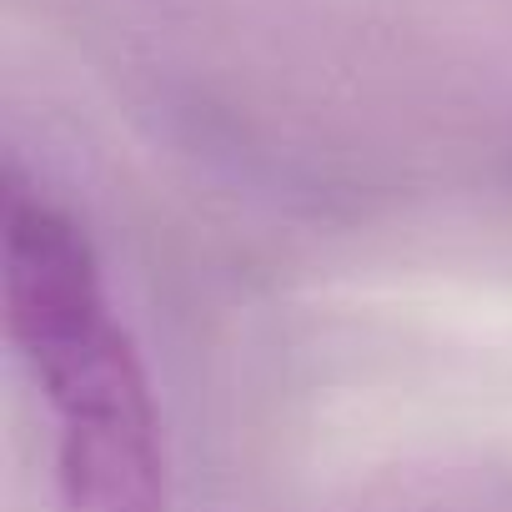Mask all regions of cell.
<instances>
[{
    "label": "cell",
    "mask_w": 512,
    "mask_h": 512,
    "mask_svg": "<svg viewBox=\"0 0 512 512\" xmlns=\"http://www.w3.org/2000/svg\"><path fill=\"white\" fill-rule=\"evenodd\" d=\"M6 337L56 412L61 512H166L161 407L86 226L16 161L0 181Z\"/></svg>",
    "instance_id": "cell-1"
}]
</instances>
